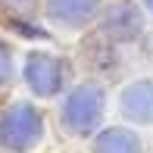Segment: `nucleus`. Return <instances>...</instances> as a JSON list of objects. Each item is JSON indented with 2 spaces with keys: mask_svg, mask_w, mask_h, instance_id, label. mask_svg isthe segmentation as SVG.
Returning <instances> with one entry per match:
<instances>
[{
  "mask_svg": "<svg viewBox=\"0 0 153 153\" xmlns=\"http://www.w3.org/2000/svg\"><path fill=\"white\" fill-rule=\"evenodd\" d=\"M41 137V116L28 103H16L0 119V141L13 150H28Z\"/></svg>",
  "mask_w": 153,
  "mask_h": 153,
  "instance_id": "1",
  "label": "nucleus"
},
{
  "mask_svg": "<svg viewBox=\"0 0 153 153\" xmlns=\"http://www.w3.org/2000/svg\"><path fill=\"white\" fill-rule=\"evenodd\" d=\"M100 109H103V91L97 85H81L69 94L66 106H62V116H66V125L72 131L85 134V131L94 128Z\"/></svg>",
  "mask_w": 153,
  "mask_h": 153,
  "instance_id": "2",
  "label": "nucleus"
},
{
  "mask_svg": "<svg viewBox=\"0 0 153 153\" xmlns=\"http://www.w3.org/2000/svg\"><path fill=\"white\" fill-rule=\"evenodd\" d=\"M25 78H28V85L38 94L47 97V94H56L59 91L62 69H59V62L53 56H47V53H31V56L25 59Z\"/></svg>",
  "mask_w": 153,
  "mask_h": 153,
  "instance_id": "3",
  "label": "nucleus"
},
{
  "mask_svg": "<svg viewBox=\"0 0 153 153\" xmlns=\"http://www.w3.org/2000/svg\"><path fill=\"white\" fill-rule=\"evenodd\" d=\"M122 113L134 122H153V85L150 81H137V85H128L122 91L119 100Z\"/></svg>",
  "mask_w": 153,
  "mask_h": 153,
  "instance_id": "4",
  "label": "nucleus"
},
{
  "mask_svg": "<svg viewBox=\"0 0 153 153\" xmlns=\"http://www.w3.org/2000/svg\"><path fill=\"white\" fill-rule=\"evenodd\" d=\"M97 0H47V10H50L53 19L59 22H69V25H81L91 19Z\"/></svg>",
  "mask_w": 153,
  "mask_h": 153,
  "instance_id": "5",
  "label": "nucleus"
},
{
  "mask_svg": "<svg viewBox=\"0 0 153 153\" xmlns=\"http://www.w3.org/2000/svg\"><path fill=\"white\" fill-rule=\"evenodd\" d=\"M94 153H141V144L131 131L125 128H109L94 141Z\"/></svg>",
  "mask_w": 153,
  "mask_h": 153,
  "instance_id": "6",
  "label": "nucleus"
},
{
  "mask_svg": "<svg viewBox=\"0 0 153 153\" xmlns=\"http://www.w3.org/2000/svg\"><path fill=\"white\" fill-rule=\"evenodd\" d=\"M144 3H147V6H150V10H153V0H144Z\"/></svg>",
  "mask_w": 153,
  "mask_h": 153,
  "instance_id": "7",
  "label": "nucleus"
}]
</instances>
